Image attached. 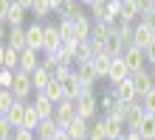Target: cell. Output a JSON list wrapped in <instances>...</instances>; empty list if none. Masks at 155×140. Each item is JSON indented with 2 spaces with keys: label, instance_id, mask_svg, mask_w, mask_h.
<instances>
[{
  "label": "cell",
  "instance_id": "19",
  "mask_svg": "<svg viewBox=\"0 0 155 140\" xmlns=\"http://www.w3.org/2000/svg\"><path fill=\"white\" fill-rule=\"evenodd\" d=\"M57 132H59V123H57V118H42L40 123H37V129H34V135H37L40 140H51Z\"/></svg>",
  "mask_w": 155,
  "mask_h": 140
},
{
  "label": "cell",
  "instance_id": "5",
  "mask_svg": "<svg viewBox=\"0 0 155 140\" xmlns=\"http://www.w3.org/2000/svg\"><path fill=\"white\" fill-rule=\"evenodd\" d=\"M147 115L141 107V98H135V101H127V109H124V126L127 129H138L141 123V118Z\"/></svg>",
  "mask_w": 155,
  "mask_h": 140
},
{
  "label": "cell",
  "instance_id": "35",
  "mask_svg": "<svg viewBox=\"0 0 155 140\" xmlns=\"http://www.w3.org/2000/svg\"><path fill=\"white\" fill-rule=\"evenodd\" d=\"M14 101H20V98L14 95V90H8V87H0V112H8V107H12Z\"/></svg>",
  "mask_w": 155,
  "mask_h": 140
},
{
  "label": "cell",
  "instance_id": "45",
  "mask_svg": "<svg viewBox=\"0 0 155 140\" xmlns=\"http://www.w3.org/2000/svg\"><path fill=\"white\" fill-rule=\"evenodd\" d=\"M8 8H12V0H0V20H6Z\"/></svg>",
  "mask_w": 155,
  "mask_h": 140
},
{
  "label": "cell",
  "instance_id": "11",
  "mask_svg": "<svg viewBox=\"0 0 155 140\" xmlns=\"http://www.w3.org/2000/svg\"><path fill=\"white\" fill-rule=\"evenodd\" d=\"M62 45V36H59V25H51L45 23V42H42V53H54Z\"/></svg>",
  "mask_w": 155,
  "mask_h": 140
},
{
  "label": "cell",
  "instance_id": "17",
  "mask_svg": "<svg viewBox=\"0 0 155 140\" xmlns=\"http://www.w3.org/2000/svg\"><path fill=\"white\" fill-rule=\"evenodd\" d=\"M87 126H90V120L87 118H74V120H71V123L65 126V132L71 135V137H74V140H87Z\"/></svg>",
  "mask_w": 155,
  "mask_h": 140
},
{
  "label": "cell",
  "instance_id": "22",
  "mask_svg": "<svg viewBox=\"0 0 155 140\" xmlns=\"http://www.w3.org/2000/svg\"><path fill=\"white\" fill-rule=\"evenodd\" d=\"M6 45H8V48L23 51V48H25V25H12V28H8Z\"/></svg>",
  "mask_w": 155,
  "mask_h": 140
},
{
  "label": "cell",
  "instance_id": "4",
  "mask_svg": "<svg viewBox=\"0 0 155 140\" xmlns=\"http://www.w3.org/2000/svg\"><path fill=\"white\" fill-rule=\"evenodd\" d=\"M121 59L127 62V67H130V76H133V73L144 70V62H147V56H144V48H138V45H133V42H130V45L124 48Z\"/></svg>",
  "mask_w": 155,
  "mask_h": 140
},
{
  "label": "cell",
  "instance_id": "50",
  "mask_svg": "<svg viewBox=\"0 0 155 140\" xmlns=\"http://www.w3.org/2000/svg\"><path fill=\"white\" fill-rule=\"evenodd\" d=\"M48 3H51V8H54V14H57L59 8H62V3H65V0H48Z\"/></svg>",
  "mask_w": 155,
  "mask_h": 140
},
{
  "label": "cell",
  "instance_id": "8",
  "mask_svg": "<svg viewBox=\"0 0 155 140\" xmlns=\"http://www.w3.org/2000/svg\"><path fill=\"white\" fill-rule=\"evenodd\" d=\"M102 120H104V135H107V140H116V137H121L127 132L124 120L116 118L113 112H102Z\"/></svg>",
  "mask_w": 155,
  "mask_h": 140
},
{
  "label": "cell",
  "instance_id": "23",
  "mask_svg": "<svg viewBox=\"0 0 155 140\" xmlns=\"http://www.w3.org/2000/svg\"><path fill=\"white\" fill-rule=\"evenodd\" d=\"M25 14H28V8L20 6L17 0H12V8H8V14H6V25L12 28V25H23L25 23Z\"/></svg>",
  "mask_w": 155,
  "mask_h": 140
},
{
  "label": "cell",
  "instance_id": "40",
  "mask_svg": "<svg viewBox=\"0 0 155 140\" xmlns=\"http://www.w3.org/2000/svg\"><path fill=\"white\" fill-rule=\"evenodd\" d=\"M12 84H14V70L12 67H0V87L12 90Z\"/></svg>",
  "mask_w": 155,
  "mask_h": 140
},
{
  "label": "cell",
  "instance_id": "51",
  "mask_svg": "<svg viewBox=\"0 0 155 140\" xmlns=\"http://www.w3.org/2000/svg\"><path fill=\"white\" fill-rule=\"evenodd\" d=\"M17 3H20V6H25V8H31V3H34V0H17Z\"/></svg>",
  "mask_w": 155,
  "mask_h": 140
},
{
  "label": "cell",
  "instance_id": "18",
  "mask_svg": "<svg viewBox=\"0 0 155 140\" xmlns=\"http://www.w3.org/2000/svg\"><path fill=\"white\" fill-rule=\"evenodd\" d=\"M82 90H85V84L79 81L76 73H71V76L62 81V92H65V98H71V101H76V98L82 95Z\"/></svg>",
  "mask_w": 155,
  "mask_h": 140
},
{
  "label": "cell",
  "instance_id": "42",
  "mask_svg": "<svg viewBox=\"0 0 155 140\" xmlns=\"http://www.w3.org/2000/svg\"><path fill=\"white\" fill-rule=\"evenodd\" d=\"M71 73H74V67H71V64H57V67H54V79H59V81H65Z\"/></svg>",
  "mask_w": 155,
  "mask_h": 140
},
{
  "label": "cell",
  "instance_id": "41",
  "mask_svg": "<svg viewBox=\"0 0 155 140\" xmlns=\"http://www.w3.org/2000/svg\"><path fill=\"white\" fill-rule=\"evenodd\" d=\"M141 23L150 28V31H155V6L147 8V11H141Z\"/></svg>",
  "mask_w": 155,
  "mask_h": 140
},
{
  "label": "cell",
  "instance_id": "37",
  "mask_svg": "<svg viewBox=\"0 0 155 140\" xmlns=\"http://www.w3.org/2000/svg\"><path fill=\"white\" fill-rule=\"evenodd\" d=\"M6 67L20 70V51H17V48H8V45H6Z\"/></svg>",
  "mask_w": 155,
  "mask_h": 140
},
{
  "label": "cell",
  "instance_id": "14",
  "mask_svg": "<svg viewBox=\"0 0 155 140\" xmlns=\"http://www.w3.org/2000/svg\"><path fill=\"white\" fill-rule=\"evenodd\" d=\"M90 31H93V20L82 11L74 17V34H76V39H90Z\"/></svg>",
  "mask_w": 155,
  "mask_h": 140
},
{
  "label": "cell",
  "instance_id": "43",
  "mask_svg": "<svg viewBox=\"0 0 155 140\" xmlns=\"http://www.w3.org/2000/svg\"><path fill=\"white\" fill-rule=\"evenodd\" d=\"M57 64H59V62H57V56H54V53H45V56H42V67H48L51 73H54Z\"/></svg>",
  "mask_w": 155,
  "mask_h": 140
},
{
  "label": "cell",
  "instance_id": "46",
  "mask_svg": "<svg viewBox=\"0 0 155 140\" xmlns=\"http://www.w3.org/2000/svg\"><path fill=\"white\" fill-rule=\"evenodd\" d=\"M6 36H8V25H6V20H0V42L6 45Z\"/></svg>",
  "mask_w": 155,
  "mask_h": 140
},
{
  "label": "cell",
  "instance_id": "48",
  "mask_svg": "<svg viewBox=\"0 0 155 140\" xmlns=\"http://www.w3.org/2000/svg\"><path fill=\"white\" fill-rule=\"evenodd\" d=\"M138 6H141V11H147V8L155 6V0H138Z\"/></svg>",
  "mask_w": 155,
  "mask_h": 140
},
{
  "label": "cell",
  "instance_id": "54",
  "mask_svg": "<svg viewBox=\"0 0 155 140\" xmlns=\"http://www.w3.org/2000/svg\"><path fill=\"white\" fill-rule=\"evenodd\" d=\"M6 140H12V137H6Z\"/></svg>",
  "mask_w": 155,
  "mask_h": 140
},
{
  "label": "cell",
  "instance_id": "28",
  "mask_svg": "<svg viewBox=\"0 0 155 140\" xmlns=\"http://www.w3.org/2000/svg\"><path fill=\"white\" fill-rule=\"evenodd\" d=\"M54 56H57V62H59V64H71V67L76 64V53H74V45H65V42H62L59 48L54 51Z\"/></svg>",
  "mask_w": 155,
  "mask_h": 140
},
{
  "label": "cell",
  "instance_id": "33",
  "mask_svg": "<svg viewBox=\"0 0 155 140\" xmlns=\"http://www.w3.org/2000/svg\"><path fill=\"white\" fill-rule=\"evenodd\" d=\"M76 14H82V3H79V0H65L62 8L57 11V17H71V20H74Z\"/></svg>",
  "mask_w": 155,
  "mask_h": 140
},
{
  "label": "cell",
  "instance_id": "3",
  "mask_svg": "<svg viewBox=\"0 0 155 140\" xmlns=\"http://www.w3.org/2000/svg\"><path fill=\"white\" fill-rule=\"evenodd\" d=\"M54 118H57V123L59 129H65L71 120L76 118V101H71V98H62L57 101V107H54Z\"/></svg>",
  "mask_w": 155,
  "mask_h": 140
},
{
  "label": "cell",
  "instance_id": "38",
  "mask_svg": "<svg viewBox=\"0 0 155 140\" xmlns=\"http://www.w3.org/2000/svg\"><path fill=\"white\" fill-rule=\"evenodd\" d=\"M141 98V107H144V112H155V87L152 90H147L144 95H138Z\"/></svg>",
  "mask_w": 155,
  "mask_h": 140
},
{
  "label": "cell",
  "instance_id": "12",
  "mask_svg": "<svg viewBox=\"0 0 155 140\" xmlns=\"http://www.w3.org/2000/svg\"><path fill=\"white\" fill-rule=\"evenodd\" d=\"M113 92H116V98H118V101H135V98H138V90H135L133 76H127L121 84H116Z\"/></svg>",
  "mask_w": 155,
  "mask_h": 140
},
{
  "label": "cell",
  "instance_id": "24",
  "mask_svg": "<svg viewBox=\"0 0 155 140\" xmlns=\"http://www.w3.org/2000/svg\"><path fill=\"white\" fill-rule=\"evenodd\" d=\"M110 64H113V56H110V53H104V51H96V53H93V67H96V73H99V79H107Z\"/></svg>",
  "mask_w": 155,
  "mask_h": 140
},
{
  "label": "cell",
  "instance_id": "16",
  "mask_svg": "<svg viewBox=\"0 0 155 140\" xmlns=\"http://www.w3.org/2000/svg\"><path fill=\"white\" fill-rule=\"evenodd\" d=\"M42 64V59H40V51H34V48H23L20 51V70H37Z\"/></svg>",
  "mask_w": 155,
  "mask_h": 140
},
{
  "label": "cell",
  "instance_id": "44",
  "mask_svg": "<svg viewBox=\"0 0 155 140\" xmlns=\"http://www.w3.org/2000/svg\"><path fill=\"white\" fill-rule=\"evenodd\" d=\"M144 56H147V62H150V64L155 62V36L150 39V45H147V48H144Z\"/></svg>",
  "mask_w": 155,
  "mask_h": 140
},
{
  "label": "cell",
  "instance_id": "20",
  "mask_svg": "<svg viewBox=\"0 0 155 140\" xmlns=\"http://www.w3.org/2000/svg\"><path fill=\"white\" fill-rule=\"evenodd\" d=\"M152 36H155V31H150V28L144 25L141 20H138V23L133 25V45H138V48H147Z\"/></svg>",
  "mask_w": 155,
  "mask_h": 140
},
{
  "label": "cell",
  "instance_id": "49",
  "mask_svg": "<svg viewBox=\"0 0 155 140\" xmlns=\"http://www.w3.org/2000/svg\"><path fill=\"white\" fill-rule=\"evenodd\" d=\"M0 67H6V45L0 42Z\"/></svg>",
  "mask_w": 155,
  "mask_h": 140
},
{
  "label": "cell",
  "instance_id": "2",
  "mask_svg": "<svg viewBox=\"0 0 155 140\" xmlns=\"http://www.w3.org/2000/svg\"><path fill=\"white\" fill-rule=\"evenodd\" d=\"M14 95L20 101H28L34 95V84H31V73L28 70H14V84H12Z\"/></svg>",
  "mask_w": 155,
  "mask_h": 140
},
{
  "label": "cell",
  "instance_id": "1",
  "mask_svg": "<svg viewBox=\"0 0 155 140\" xmlns=\"http://www.w3.org/2000/svg\"><path fill=\"white\" fill-rule=\"evenodd\" d=\"M76 115L79 118H87V120H93L99 115V95L93 92V87H85L82 95L76 98Z\"/></svg>",
  "mask_w": 155,
  "mask_h": 140
},
{
  "label": "cell",
  "instance_id": "26",
  "mask_svg": "<svg viewBox=\"0 0 155 140\" xmlns=\"http://www.w3.org/2000/svg\"><path fill=\"white\" fill-rule=\"evenodd\" d=\"M144 140H155V112H147V115L141 118V123H138V129H135Z\"/></svg>",
  "mask_w": 155,
  "mask_h": 140
},
{
  "label": "cell",
  "instance_id": "13",
  "mask_svg": "<svg viewBox=\"0 0 155 140\" xmlns=\"http://www.w3.org/2000/svg\"><path fill=\"white\" fill-rule=\"evenodd\" d=\"M118 20H124V23H138V20H141V6H138V0H121Z\"/></svg>",
  "mask_w": 155,
  "mask_h": 140
},
{
  "label": "cell",
  "instance_id": "25",
  "mask_svg": "<svg viewBox=\"0 0 155 140\" xmlns=\"http://www.w3.org/2000/svg\"><path fill=\"white\" fill-rule=\"evenodd\" d=\"M133 81H135V90H138V95H144L147 90L155 87V79H152V73H150L147 67L138 70V73H133Z\"/></svg>",
  "mask_w": 155,
  "mask_h": 140
},
{
  "label": "cell",
  "instance_id": "39",
  "mask_svg": "<svg viewBox=\"0 0 155 140\" xmlns=\"http://www.w3.org/2000/svg\"><path fill=\"white\" fill-rule=\"evenodd\" d=\"M12 140H37V135H34V129H25V126H17Z\"/></svg>",
  "mask_w": 155,
  "mask_h": 140
},
{
  "label": "cell",
  "instance_id": "15",
  "mask_svg": "<svg viewBox=\"0 0 155 140\" xmlns=\"http://www.w3.org/2000/svg\"><path fill=\"white\" fill-rule=\"evenodd\" d=\"M124 48H127V42L118 36V31L113 28V34L104 39V45H102L99 51H104V53H110V56H121V53H124Z\"/></svg>",
  "mask_w": 155,
  "mask_h": 140
},
{
  "label": "cell",
  "instance_id": "7",
  "mask_svg": "<svg viewBox=\"0 0 155 140\" xmlns=\"http://www.w3.org/2000/svg\"><path fill=\"white\" fill-rule=\"evenodd\" d=\"M127 76H130V67H127V62L121 59V56H113V64H110V73H107V84L110 87H116V84H121Z\"/></svg>",
  "mask_w": 155,
  "mask_h": 140
},
{
  "label": "cell",
  "instance_id": "36",
  "mask_svg": "<svg viewBox=\"0 0 155 140\" xmlns=\"http://www.w3.org/2000/svg\"><path fill=\"white\" fill-rule=\"evenodd\" d=\"M40 120H42V118H40V112H37V109H34V107L28 104V107H25V118H23V126H25V129H37V123H40Z\"/></svg>",
  "mask_w": 155,
  "mask_h": 140
},
{
  "label": "cell",
  "instance_id": "52",
  "mask_svg": "<svg viewBox=\"0 0 155 140\" xmlns=\"http://www.w3.org/2000/svg\"><path fill=\"white\" fill-rule=\"evenodd\" d=\"M79 3H82V6H90V3H93V0H79Z\"/></svg>",
  "mask_w": 155,
  "mask_h": 140
},
{
  "label": "cell",
  "instance_id": "6",
  "mask_svg": "<svg viewBox=\"0 0 155 140\" xmlns=\"http://www.w3.org/2000/svg\"><path fill=\"white\" fill-rule=\"evenodd\" d=\"M42 42H45V25H42V23L25 25V48L42 51Z\"/></svg>",
  "mask_w": 155,
  "mask_h": 140
},
{
  "label": "cell",
  "instance_id": "55",
  "mask_svg": "<svg viewBox=\"0 0 155 140\" xmlns=\"http://www.w3.org/2000/svg\"><path fill=\"white\" fill-rule=\"evenodd\" d=\"M37 140H40V137H37Z\"/></svg>",
  "mask_w": 155,
  "mask_h": 140
},
{
  "label": "cell",
  "instance_id": "29",
  "mask_svg": "<svg viewBox=\"0 0 155 140\" xmlns=\"http://www.w3.org/2000/svg\"><path fill=\"white\" fill-rule=\"evenodd\" d=\"M25 107H28L25 101H14V104L8 107V112H6V115H8V120H12L14 126H23V118H25Z\"/></svg>",
  "mask_w": 155,
  "mask_h": 140
},
{
  "label": "cell",
  "instance_id": "30",
  "mask_svg": "<svg viewBox=\"0 0 155 140\" xmlns=\"http://www.w3.org/2000/svg\"><path fill=\"white\" fill-rule=\"evenodd\" d=\"M87 140H107V135H104V120H102V115H96L93 120H90V126H87Z\"/></svg>",
  "mask_w": 155,
  "mask_h": 140
},
{
  "label": "cell",
  "instance_id": "53",
  "mask_svg": "<svg viewBox=\"0 0 155 140\" xmlns=\"http://www.w3.org/2000/svg\"><path fill=\"white\" fill-rule=\"evenodd\" d=\"M150 73H152V79H155V62H152V67H150Z\"/></svg>",
  "mask_w": 155,
  "mask_h": 140
},
{
  "label": "cell",
  "instance_id": "34",
  "mask_svg": "<svg viewBox=\"0 0 155 140\" xmlns=\"http://www.w3.org/2000/svg\"><path fill=\"white\" fill-rule=\"evenodd\" d=\"M116 104H118V98H116L113 87L107 90V92H102V95H99V112H110V109H113Z\"/></svg>",
  "mask_w": 155,
  "mask_h": 140
},
{
  "label": "cell",
  "instance_id": "21",
  "mask_svg": "<svg viewBox=\"0 0 155 140\" xmlns=\"http://www.w3.org/2000/svg\"><path fill=\"white\" fill-rule=\"evenodd\" d=\"M74 53H76V64H79V62H87V59H93L96 45L90 42V39H76V42H74Z\"/></svg>",
  "mask_w": 155,
  "mask_h": 140
},
{
  "label": "cell",
  "instance_id": "10",
  "mask_svg": "<svg viewBox=\"0 0 155 140\" xmlns=\"http://www.w3.org/2000/svg\"><path fill=\"white\" fill-rule=\"evenodd\" d=\"M31 107L40 112V118H54V107H57V104H54L42 90H37V92H34V98H31Z\"/></svg>",
  "mask_w": 155,
  "mask_h": 140
},
{
  "label": "cell",
  "instance_id": "27",
  "mask_svg": "<svg viewBox=\"0 0 155 140\" xmlns=\"http://www.w3.org/2000/svg\"><path fill=\"white\" fill-rule=\"evenodd\" d=\"M51 79H54V73H51L48 67H42V64H40L37 70H31V84H34V92H37V90H45V84H48Z\"/></svg>",
  "mask_w": 155,
  "mask_h": 140
},
{
  "label": "cell",
  "instance_id": "9",
  "mask_svg": "<svg viewBox=\"0 0 155 140\" xmlns=\"http://www.w3.org/2000/svg\"><path fill=\"white\" fill-rule=\"evenodd\" d=\"M74 73L79 76V81L85 84V87H93V84L99 81V73H96V67H93V59H87V62H79V64H74Z\"/></svg>",
  "mask_w": 155,
  "mask_h": 140
},
{
  "label": "cell",
  "instance_id": "31",
  "mask_svg": "<svg viewBox=\"0 0 155 140\" xmlns=\"http://www.w3.org/2000/svg\"><path fill=\"white\" fill-rule=\"evenodd\" d=\"M28 11H31V17H37V20H45V17H51V14H54V8H51L48 0H34Z\"/></svg>",
  "mask_w": 155,
  "mask_h": 140
},
{
  "label": "cell",
  "instance_id": "47",
  "mask_svg": "<svg viewBox=\"0 0 155 140\" xmlns=\"http://www.w3.org/2000/svg\"><path fill=\"white\" fill-rule=\"evenodd\" d=\"M51 140H74V137H71V135L65 132V129H59V132H57V135H54Z\"/></svg>",
  "mask_w": 155,
  "mask_h": 140
},
{
  "label": "cell",
  "instance_id": "32",
  "mask_svg": "<svg viewBox=\"0 0 155 140\" xmlns=\"http://www.w3.org/2000/svg\"><path fill=\"white\" fill-rule=\"evenodd\" d=\"M45 95H48L51 101H54V104H57V101H62V98H65V92H62V81L59 79H51L48 84H45Z\"/></svg>",
  "mask_w": 155,
  "mask_h": 140
}]
</instances>
